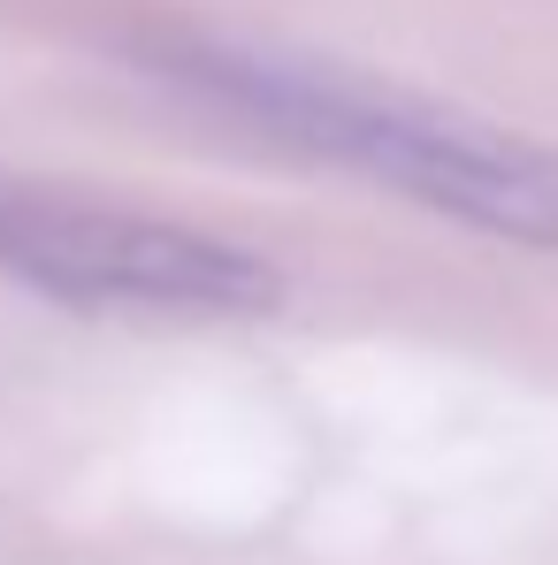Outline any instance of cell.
Wrapping results in <instances>:
<instances>
[{
    "instance_id": "2",
    "label": "cell",
    "mask_w": 558,
    "mask_h": 565,
    "mask_svg": "<svg viewBox=\"0 0 558 565\" xmlns=\"http://www.w3.org/2000/svg\"><path fill=\"white\" fill-rule=\"evenodd\" d=\"M0 276L77 313L138 321H261L283 306L276 268L214 230L39 184H0Z\"/></svg>"
},
{
    "instance_id": "1",
    "label": "cell",
    "mask_w": 558,
    "mask_h": 565,
    "mask_svg": "<svg viewBox=\"0 0 558 565\" xmlns=\"http://www.w3.org/2000/svg\"><path fill=\"white\" fill-rule=\"evenodd\" d=\"M130 62L146 77L177 85L185 99H199L207 115L253 122L261 138H276L322 169H345L421 214H444L497 245L558 253V153L489 115L382 85L368 70H345V62H322L298 46L191 31V23L138 31Z\"/></svg>"
}]
</instances>
